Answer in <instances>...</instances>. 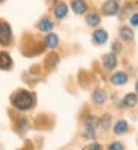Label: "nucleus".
<instances>
[{"instance_id":"nucleus-1","label":"nucleus","mask_w":138,"mask_h":150,"mask_svg":"<svg viewBox=\"0 0 138 150\" xmlns=\"http://www.w3.org/2000/svg\"><path fill=\"white\" fill-rule=\"evenodd\" d=\"M12 105L20 111H27L35 105V96L27 90H20L17 95L12 96Z\"/></svg>"},{"instance_id":"nucleus-2","label":"nucleus","mask_w":138,"mask_h":150,"mask_svg":"<svg viewBox=\"0 0 138 150\" xmlns=\"http://www.w3.org/2000/svg\"><path fill=\"white\" fill-rule=\"evenodd\" d=\"M12 41V30L8 23L0 20V45L8 47Z\"/></svg>"},{"instance_id":"nucleus-3","label":"nucleus","mask_w":138,"mask_h":150,"mask_svg":"<svg viewBox=\"0 0 138 150\" xmlns=\"http://www.w3.org/2000/svg\"><path fill=\"white\" fill-rule=\"evenodd\" d=\"M96 126H98V119L95 116H89L86 120V135L89 138H96Z\"/></svg>"},{"instance_id":"nucleus-4","label":"nucleus","mask_w":138,"mask_h":150,"mask_svg":"<svg viewBox=\"0 0 138 150\" xmlns=\"http://www.w3.org/2000/svg\"><path fill=\"white\" fill-rule=\"evenodd\" d=\"M119 9H120V6H119L117 0H107V2L102 5V12H104L105 15H108V17L117 15L119 14Z\"/></svg>"},{"instance_id":"nucleus-5","label":"nucleus","mask_w":138,"mask_h":150,"mask_svg":"<svg viewBox=\"0 0 138 150\" xmlns=\"http://www.w3.org/2000/svg\"><path fill=\"white\" fill-rule=\"evenodd\" d=\"M110 81H111V84H114V86H123V84L128 83V74H125V72H116L110 78Z\"/></svg>"},{"instance_id":"nucleus-6","label":"nucleus","mask_w":138,"mask_h":150,"mask_svg":"<svg viewBox=\"0 0 138 150\" xmlns=\"http://www.w3.org/2000/svg\"><path fill=\"white\" fill-rule=\"evenodd\" d=\"M104 66L105 69L111 71V69H114L117 66V57L114 53H110V54H105L104 56Z\"/></svg>"},{"instance_id":"nucleus-7","label":"nucleus","mask_w":138,"mask_h":150,"mask_svg":"<svg viewBox=\"0 0 138 150\" xmlns=\"http://www.w3.org/2000/svg\"><path fill=\"white\" fill-rule=\"evenodd\" d=\"M71 6H72V11L77 15H81V14H84V12L87 11V3L84 2V0H72Z\"/></svg>"},{"instance_id":"nucleus-8","label":"nucleus","mask_w":138,"mask_h":150,"mask_svg":"<svg viewBox=\"0 0 138 150\" xmlns=\"http://www.w3.org/2000/svg\"><path fill=\"white\" fill-rule=\"evenodd\" d=\"M12 68V59L8 53H0V69L9 71Z\"/></svg>"},{"instance_id":"nucleus-9","label":"nucleus","mask_w":138,"mask_h":150,"mask_svg":"<svg viewBox=\"0 0 138 150\" xmlns=\"http://www.w3.org/2000/svg\"><path fill=\"white\" fill-rule=\"evenodd\" d=\"M108 41V33L105 30H96L93 33V42L98 45H102Z\"/></svg>"},{"instance_id":"nucleus-10","label":"nucleus","mask_w":138,"mask_h":150,"mask_svg":"<svg viewBox=\"0 0 138 150\" xmlns=\"http://www.w3.org/2000/svg\"><path fill=\"white\" fill-rule=\"evenodd\" d=\"M53 27H54V24L50 18H42L39 21V24H38V29H39L41 32H51Z\"/></svg>"},{"instance_id":"nucleus-11","label":"nucleus","mask_w":138,"mask_h":150,"mask_svg":"<svg viewBox=\"0 0 138 150\" xmlns=\"http://www.w3.org/2000/svg\"><path fill=\"white\" fill-rule=\"evenodd\" d=\"M66 14H68V6L65 3H59L56 6V9H54V17L59 18V20H62V18L66 17Z\"/></svg>"},{"instance_id":"nucleus-12","label":"nucleus","mask_w":138,"mask_h":150,"mask_svg":"<svg viewBox=\"0 0 138 150\" xmlns=\"http://www.w3.org/2000/svg\"><path fill=\"white\" fill-rule=\"evenodd\" d=\"M45 45L48 48H56L59 45V36L56 33H48L45 38Z\"/></svg>"},{"instance_id":"nucleus-13","label":"nucleus","mask_w":138,"mask_h":150,"mask_svg":"<svg viewBox=\"0 0 138 150\" xmlns=\"http://www.w3.org/2000/svg\"><path fill=\"white\" fill-rule=\"evenodd\" d=\"M137 102H138V98H137L135 93H128L126 96L123 98V101H122V104L125 107H135Z\"/></svg>"},{"instance_id":"nucleus-14","label":"nucleus","mask_w":138,"mask_h":150,"mask_svg":"<svg viewBox=\"0 0 138 150\" xmlns=\"http://www.w3.org/2000/svg\"><path fill=\"white\" fill-rule=\"evenodd\" d=\"M86 21H87V24H89V26H92V27H96L98 24L101 23V17H99V14H96V12H90V14L87 15Z\"/></svg>"},{"instance_id":"nucleus-15","label":"nucleus","mask_w":138,"mask_h":150,"mask_svg":"<svg viewBox=\"0 0 138 150\" xmlns=\"http://www.w3.org/2000/svg\"><path fill=\"white\" fill-rule=\"evenodd\" d=\"M120 38L125 42H131L134 39V32L129 27H122L120 29Z\"/></svg>"},{"instance_id":"nucleus-16","label":"nucleus","mask_w":138,"mask_h":150,"mask_svg":"<svg viewBox=\"0 0 138 150\" xmlns=\"http://www.w3.org/2000/svg\"><path fill=\"white\" fill-rule=\"evenodd\" d=\"M126 131H128V123L125 122V120H120V122L116 123V126H114V134L122 135V134H125Z\"/></svg>"},{"instance_id":"nucleus-17","label":"nucleus","mask_w":138,"mask_h":150,"mask_svg":"<svg viewBox=\"0 0 138 150\" xmlns=\"http://www.w3.org/2000/svg\"><path fill=\"white\" fill-rule=\"evenodd\" d=\"M93 101H95L96 104H104V102L107 101V93H105L104 90H96V92L93 93Z\"/></svg>"},{"instance_id":"nucleus-18","label":"nucleus","mask_w":138,"mask_h":150,"mask_svg":"<svg viewBox=\"0 0 138 150\" xmlns=\"http://www.w3.org/2000/svg\"><path fill=\"white\" fill-rule=\"evenodd\" d=\"M110 123H111V117H110L108 114H105V116L102 117V120H101L102 128H104V129H108V128H110Z\"/></svg>"},{"instance_id":"nucleus-19","label":"nucleus","mask_w":138,"mask_h":150,"mask_svg":"<svg viewBox=\"0 0 138 150\" xmlns=\"http://www.w3.org/2000/svg\"><path fill=\"white\" fill-rule=\"evenodd\" d=\"M129 23L132 27H138V14H132L129 18Z\"/></svg>"},{"instance_id":"nucleus-20","label":"nucleus","mask_w":138,"mask_h":150,"mask_svg":"<svg viewBox=\"0 0 138 150\" xmlns=\"http://www.w3.org/2000/svg\"><path fill=\"white\" fill-rule=\"evenodd\" d=\"M83 150H101V146H99L98 143H92L89 146H86Z\"/></svg>"},{"instance_id":"nucleus-21","label":"nucleus","mask_w":138,"mask_h":150,"mask_svg":"<svg viewBox=\"0 0 138 150\" xmlns=\"http://www.w3.org/2000/svg\"><path fill=\"white\" fill-rule=\"evenodd\" d=\"M108 150H123V146L120 143H113V144H110Z\"/></svg>"},{"instance_id":"nucleus-22","label":"nucleus","mask_w":138,"mask_h":150,"mask_svg":"<svg viewBox=\"0 0 138 150\" xmlns=\"http://www.w3.org/2000/svg\"><path fill=\"white\" fill-rule=\"evenodd\" d=\"M111 48H113V51H116V53H117V51H120V50H122V47L119 45V42H114V44H113V47H111Z\"/></svg>"},{"instance_id":"nucleus-23","label":"nucleus","mask_w":138,"mask_h":150,"mask_svg":"<svg viewBox=\"0 0 138 150\" xmlns=\"http://www.w3.org/2000/svg\"><path fill=\"white\" fill-rule=\"evenodd\" d=\"M135 89H137V93H138V81H137V84H135Z\"/></svg>"},{"instance_id":"nucleus-24","label":"nucleus","mask_w":138,"mask_h":150,"mask_svg":"<svg viewBox=\"0 0 138 150\" xmlns=\"http://www.w3.org/2000/svg\"><path fill=\"white\" fill-rule=\"evenodd\" d=\"M0 2H3V0H0Z\"/></svg>"}]
</instances>
